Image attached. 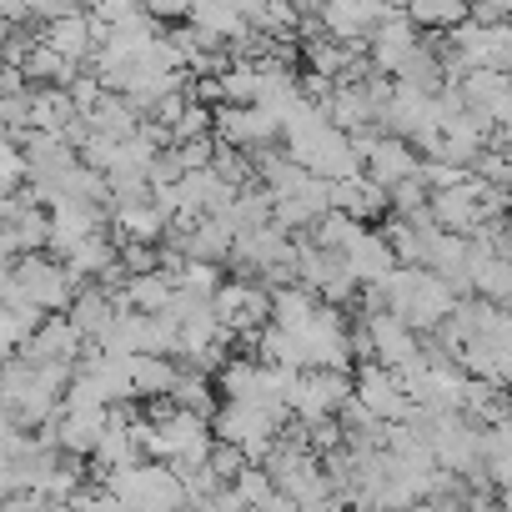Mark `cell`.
<instances>
[{"mask_svg": "<svg viewBox=\"0 0 512 512\" xmlns=\"http://www.w3.org/2000/svg\"><path fill=\"white\" fill-rule=\"evenodd\" d=\"M287 422H292V412H282V407L236 402V397H221V407L211 412V432L226 437V442H236V447H246L251 462H262V457L272 452V442H277V432H282Z\"/></svg>", "mask_w": 512, "mask_h": 512, "instance_id": "1", "label": "cell"}, {"mask_svg": "<svg viewBox=\"0 0 512 512\" xmlns=\"http://www.w3.org/2000/svg\"><path fill=\"white\" fill-rule=\"evenodd\" d=\"M221 327L236 337V347H256V332L272 322V287L262 277H221L216 297H211Z\"/></svg>", "mask_w": 512, "mask_h": 512, "instance_id": "2", "label": "cell"}, {"mask_svg": "<svg viewBox=\"0 0 512 512\" xmlns=\"http://www.w3.org/2000/svg\"><path fill=\"white\" fill-rule=\"evenodd\" d=\"M101 482L111 487L116 502L126 507H181L186 502V482L171 462L161 457H141L131 467H116V472H101Z\"/></svg>", "mask_w": 512, "mask_h": 512, "instance_id": "3", "label": "cell"}, {"mask_svg": "<svg viewBox=\"0 0 512 512\" xmlns=\"http://www.w3.org/2000/svg\"><path fill=\"white\" fill-rule=\"evenodd\" d=\"M362 332H367V357H377L382 367L407 372L412 362H422V332L392 307H362Z\"/></svg>", "mask_w": 512, "mask_h": 512, "instance_id": "4", "label": "cell"}, {"mask_svg": "<svg viewBox=\"0 0 512 512\" xmlns=\"http://www.w3.org/2000/svg\"><path fill=\"white\" fill-rule=\"evenodd\" d=\"M352 397H357L372 417H382V422H407V417L417 412V402H412L407 387H402V372L382 367L377 357H362V362L352 367Z\"/></svg>", "mask_w": 512, "mask_h": 512, "instance_id": "5", "label": "cell"}, {"mask_svg": "<svg viewBox=\"0 0 512 512\" xmlns=\"http://www.w3.org/2000/svg\"><path fill=\"white\" fill-rule=\"evenodd\" d=\"M347 397H352V372H342V367H302L297 382H292V417L297 422L337 417Z\"/></svg>", "mask_w": 512, "mask_h": 512, "instance_id": "6", "label": "cell"}, {"mask_svg": "<svg viewBox=\"0 0 512 512\" xmlns=\"http://www.w3.org/2000/svg\"><path fill=\"white\" fill-rule=\"evenodd\" d=\"M352 141H357V151H362V171H367L377 186H397L402 176H412V171L422 166V151H417L407 136H397V131H357Z\"/></svg>", "mask_w": 512, "mask_h": 512, "instance_id": "7", "label": "cell"}, {"mask_svg": "<svg viewBox=\"0 0 512 512\" xmlns=\"http://www.w3.org/2000/svg\"><path fill=\"white\" fill-rule=\"evenodd\" d=\"M216 141H231V146H241V151L272 146V141H282V116H277V106H267V101H251V106L221 101V106H216Z\"/></svg>", "mask_w": 512, "mask_h": 512, "instance_id": "8", "label": "cell"}, {"mask_svg": "<svg viewBox=\"0 0 512 512\" xmlns=\"http://www.w3.org/2000/svg\"><path fill=\"white\" fill-rule=\"evenodd\" d=\"M81 352H86V337L76 332V322L66 312H46L21 347V357H31V362H66V367H76Z\"/></svg>", "mask_w": 512, "mask_h": 512, "instance_id": "9", "label": "cell"}, {"mask_svg": "<svg viewBox=\"0 0 512 512\" xmlns=\"http://www.w3.org/2000/svg\"><path fill=\"white\" fill-rule=\"evenodd\" d=\"M427 211H432V221L437 226H447V231H477L482 221H487V211H482V201H477V176L467 171L457 186H437L432 191V201H427Z\"/></svg>", "mask_w": 512, "mask_h": 512, "instance_id": "10", "label": "cell"}, {"mask_svg": "<svg viewBox=\"0 0 512 512\" xmlns=\"http://www.w3.org/2000/svg\"><path fill=\"white\" fill-rule=\"evenodd\" d=\"M66 272L76 277V287H86V282H101L116 262H121V241H116V231L111 226H101V231H91V236H81L66 256Z\"/></svg>", "mask_w": 512, "mask_h": 512, "instance_id": "11", "label": "cell"}, {"mask_svg": "<svg viewBox=\"0 0 512 512\" xmlns=\"http://www.w3.org/2000/svg\"><path fill=\"white\" fill-rule=\"evenodd\" d=\"M186 26L211 46V51H231V41H241L251 26L241 21V11L231 6V0H191V16Z\"/></svg>", "mask_w": 512, "mask_h": 512, "instance_id": "12", "label": "cell"}, {"mask_svg": "<svg viewBox=\"0 0 512 512\" xmlns=\"http://www.w3.org/2000/svg\"><path fill=\"white\" fill-rule=\"evenodd\" d=\"M347 267L357 272L362 287H377V282H387L397 272V251H392V241H387L382 226H362L357 231V241L347 246Z\"/></svg>", "mask_w": 512, "mask_h": 512, "instance_id": "13", "label": "cell"}, {"mask_svg": "<svg viewBox=\"0 0 512 512\" xmlns=\"http://www.w3.org/2000/svg\"><path fill=\"white\" fill-rule=\"evenodd\" d=\"M116 312H121V292H111V287H101V282L76 287V297H71V307H66V317L76 322V332H81L86 342H101L106 327L116 322Z\"/></svg>", "mask_w": 512, "mask_h": 512, "instance_id": "14", "label": "cell"}, {"mask_svg": "<svg viewBox=\"0 0 512 512\" xmlns=\"http://www.w3.org/2000/svg\"><path fill=\"white\" fill-rule=\"evenodd\" d=\"M106 412L111 407H61L56 412V442L71 457H91L101 432H106Z\"/></svg>", "mask_w": 512, "mask_h": 512, "instance_id": "15", "label": "cell"}, {"mask_svg": "<svg viewBox=\"0 0 512 512\" xmlns=\"http://www.w3.org/2000/svg\"><path fill=\"white\" fill-rule=\"evenodd\" d=\"M332 206H337V211H347V216H357V221H377V216H387V211H392L387 186H377L367 171L332 181Z\"/></svg>", "mask_w": 512, "mask_h": 512, "instance_id": "16", "label": "cell"}, {"mask_svg": "<svg viewBox=\"0 0 512 512\" xmlns=\"http://www.w3.org/2000/svg\"><path fill=\"white\" fill-rule=\"evenodd\" d=\"M166 226H171V216L156 206V196L111 206V231H116V241H161Z\"/></svg>", "mask_w": 512, "mask_h": 512, "instance_id": "17", "label": "cell"}, {"mask_svg": "<svg viewBox=\"0 0 512 512\" xmlns=\"http://www.w3.org/2000/svg\"><path fill=\"white\" fill-rule=\"evenodd\" d=\"M76 101H71V91L66 86H31V121H26V131H56V136H66L71 126H76Z\"/></svg>", "mask_w": 512, "mask_h": 512, "instance_id": "18", "label": "cell"}, {"mask_svg": "<svg viewBox=\"0 0 512 512\" xmlns=\"http://www.w3.org/2000/svg\"><path fill=\"white\" fill-rule=\"evenodd\" d=\"M176 372H181V362L166 357V352H131V397L136 402L166 397L171 382H176Z\"/></svg>", "mask_w": 512, "mask_h": 512, "instance_id": "19", "label": "cell"}, {"mask_svg": "<svg viewBox=\"0 0 512 512\" xmlns=\"http://www.w3.org/2000/svg\"><path fill=\"white\" fill-rule=\"evenodd\" d=\"M81 116H86L91 131H106V136H136L141 121H146V116L131 106L126 91H101V101H96L91 111H81Z\"/></svg>", "mask_w": 512, "mask_h": 512, "instance_id": "20", "label": "cell"}, {"mask_svg": "<svg viewBox=\"0 0 512 512\" xmlns=\"http://www.w3.org/2000/svg\"><path fill=\"white\" fill-rule=\"evenodd\" d=\"M21 61V71H26V81L31 86H71V76H76V61H66L56 46H46L41 36L16 56Z\"/></svg>", "mask_w": 512, "mask_h": 512, "instance_id": "21", "label": "cell"}, {"mask_svg": "<svg viewBox=\"0 0 512 512\" xmlns=\"http://www.w3.org/2000/svg\"><path fill=\"white\" fill-rule=\"evenodd\" d=\"M317 307H322V297H317L302 277L287 282V287H272V322L287 327V332H302V327L317 317Z\"/></svg>", "mask_w": 512, "mask_h": 512, "instance_id": "22", "label": "cell"}, {"mask_svg": "<svg viewBox=\"0 0 512 512\" xmlns=\"http://www.w3.org/2000/svg\"><path fill=\"white\" fill-rule=\"evenodd\" d=\"M176 282L166 267H151V272H131L126 287H121V307H136V312H161L171 302Z\"/></svg>", "mask_w": 512, "mask_h": 512, "instance_id": "23", "label": "cell"}, {"mask_svg": "<svg viewBox=\"0 0 512 512\" xmlns=\"http://www.w3.org/2000/svg\"><path fill=\"white\" fill-rule=\"evenodd\" d=\"M231 487H236L241 507H292V497L272 482V472H267L262 462H246V467L231 477Z\"/></svg>", "mask_w": 512, "mask_h": 512, "instance_id": "24", "label": "cell"}, {"mask_svg": "<svg viewBox=\"0 0 512 512\" xmlns=\"http://www.w3.org/2000/svg\"><path fill=\"white\" fill-rule=\"evenodd\" d=\"M166 397H171L176 407H191V412L211 417V412H216V377L201 372V367H186V362H181V372H176V382H171Z\"/></svg>", "mask_w": 512, "mask_h": 512, "instance_id": "25", "label": "cell"}, {"mask_svg": "<svg viewBox=\"0 0 512 512\" xmlns=\"http://www.w3.org/2000/svg\"><path fill=\"white\" fill-rule=\"evenodd\" d=\"M171 146L176 141H201V136H216V106L201 101V96H186V106L176 111V121L166 126Z\"/></svg>", "mask_w": 512, "mask_h": 512, "instance_id": "26", "label": "cell"}, {"mask_svg": "<svg viewBox=\"0 0 512 512\" xmlns=\"http://www.w3.org/2000/svg\"><path fill=\"white\" fill-rule=\"evenodd\" d=\"M402 11L422 31H452L457 21H467V0H402Z\"/></svg>", "mask_w": 512, "mask_h": 512, "instance_id": "27", "label": "cell"}, {"mask_svg": "<svg viewBox=\"0 0 512 512\" xmlns=\"http://www.w3.org/2000/svg\"><path fill=\"white\" fill-rule=\"evenodd\" d=\"M141 11V0H91V16L101 21V26H121V21H131Z\"/></svg>", "mask_w": 512, "mask_h": 512, "instance_id": "28", "label": "cell"}, {"mask_svg": "<svg viewBox=\"0 0 512 512\" xmlns=\"http://www.w3.org/2000/svg\"><path fill=\"white\" fill-rule=\"evenodd\" d=\"M66 91H71L76 111H91V106L101 101V91H106V86H101V76L91 71V76H71V86H66Z\"/></svg>", "mask_w": 512, "mask_h": 512, "instance_id": "29", "label": "cell"}, {"mask_svg": "<svg viewBox=\"0 0 512 512\" xmlns=\"http://www.w3.org/2000/svg\"><path fill=\"white\" fill-rule=\"evenodd\" d=\"M141 6H146L161 26H176V21H186V16H191V0H141Z\"/></svg>", "mask_w": 512, "mask_h": 512, "instance_id": "30", "label": "cell"}, {"mask_svg": "<svg viewBox=\"0 0 512 512\" xmlns=\"http://www.w3.org/2000/svg\"><path fill=\"white\" fill-rule=\"evenodd\" d=\"M31 81H26V71H21V61H0V96H16V91H26Z\"/></svg>", "mask_w": 512, "mask_h": 512, "instance_id": "31", "label": "cell"}, {"mask_svg": "<svg viewBox=\"0 0 512 512\" xmlns=\"http://www.w3.org/2000/svg\"><path fill=\"white\" fill-rule=\"evenodd\" d=\"M6 362H11V347H0V372H6Z\"/></svg>", "mask_w": 512, "mask_h": 512, "instance_id": "32", "label": "cell"}]
</instances>
